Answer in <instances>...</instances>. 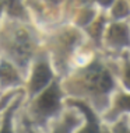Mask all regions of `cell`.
I'll return each mask as SVG.
<instances>
[{
  "label": "cell",
  "mask_w": 130,
  "mask_h": 133,
  "mask_svg": "<svg viewBox=\"0 0 130 133\" xmlns=\"http://www.w3.org/2000/svg\"><path fill=\"white\" fill-rule=\"evenodd\" d=\"M127 13H129V9H127V6H126V3L123 0H119L118 4L113 7V16L118 17V18H120V17L127 16Z\"/></svg>",
  "instance_id": "7"
},
{
  "label": "cell",
  "mask_w": 130,
  "mask_h": 133,
  "mask_svg": "<svg viewBox=\"0 0 130 133\" xmlns=\"http://www.w3.org/2000/svg\"><path fill=\"white\" fill-rule=\"evenodd\" d=\"M9 11L13 16L21 14V6H20L18 0H9Z\"/></svg>",
  "instance_id": "8"
},
{
  "label": "cell",
  "mask_w": 130,
  "mask_h": 133,
  "mask_svg": "<svg viewBox=\"0 0 130 133\" xmlns=\"http://www.w3.org/2000/svg\"><path fill=\"white\" fill-rule=\"evenodd\" d=\"M98 87L101 91H109L112 88V78L109 77L108 73H102L99 76V80H98Z\"/></svg>",
  "instance_id": "6"
},
{
  "label": "cell",
  "mask_w": 130,
  "mask_h": 133,
  "mask_svg": "<svg viewBox=\"0 0 130 133\" xmlns=\"http://www.w3.org/2000/svg\"><path fill=\"white\" fill-rule=\"evenodd\" d=\"M57 133H60V132H57Z\"/></svg>",
  "instance_id": "18"
},
{
  "label": "cell",
  "mask_w": 130,
  "mask_h": 133,
  "mask_svg": "<svg viewBox=\"0 0 130 133\" xmlns=\"http://www.w3.org/2000/svg\"><path fill=\"white\" fill-rule=\"evenodd\" d=\"M10 116H11V114H7V116H6V119H4V125H3L2 132H0V133H11V126H10Z\"/></svg>",
  "instance_id": "10"
},
{
  "label": "cell",
  "mask_w": 130,
  "mask_h": 133,
  "mask_svg": "<svg viewBox=\"0 0 130 133\" xmlns=\"http://www.w3.org/2000/svg\"><path fill=\"white\" fill-rule=\"evenodd\" d=\"M49 2H53V3H57V2H60V0H49Z\"/></svg>",
  "instance_id": "16"
},
{
  "label": "cell",
  "mask_w": 130,
  "mask_h": 133,
  "mask_svg": "<svg viewBox=\"0 0 130 133\" xmlns=\"http://www.w3.org/2000/svg\"><path fill=\"white\" fill-rule=\"evenodd\" d=\"M0 11H2V7H0Z\"/></svg>",
  "instance_id": "17"
},
{
  "label": "cell",
  "mask_w": 130,
  "mask_h": 133,
  "mask_svg": "<svg viewBox=\"0 0 130 133\" xmlns=\"http://www.w3.org/2000/svg\"><path fill=\"white\" fill-rule=\"evenodd\" d=\"M126 84L130 87V67L127 69V71H126Z\"/></svg>",
  "instance_id": "13"
},
{
  "label": "cell",
  "mask_w": 130,
  "mask_h": 133,
  "mask_svg": "<svg viewBox=\"0 0 130 133\" xmlns=\"http://www.w3.org/2000/svg\"><path fill=\"white\" fill-rule=\"evenodd\" d=\"M0 80L3 84H13V83L18 81V76H17L16 70L11 67V64L6 62L0 64Z\"/></svg>",
  "instance_id": "5"
},
{
  "label": "cell",
  "mask_w": 130,
  "mask_h": 133,
  "mask_svg": "<svg viewBox=\"0 0 130 133\" xmlns=\"http://www.w3.org/2000/svg\"><path fill=\"white\" fill-rule=\"evenodd\" d=\"M98 2L101 3V4L102 6H109L112 2H113V0H98Z\"/></svg>",
  "instance_id": "14"
},
{
  "label": "cell",
  "mask_w": 130,
  "mask_h": 133,
  "mask_svg": "<svg viewBox=\"0 0 130 133\" xmlns=\"http://www.w3.org/2000/svg\"><path fill=\"white\" fill-rule=\"evenodd\" d=\"M13 51L14 55L18 59V62L25 63L31 56L32 46L30 42V38L25 34V31H18V34L14 37V44H13Z\"/></svg>",
  "instance_id": "1"
},
{
  "label": "cell",
  "mask_w": 130,
  "mask_h": 133,
  "mask_svg": "<svg viewBox=\"0 0 130 133\" xmlns=\"http://www.w3.org/2000/svg\"><path fill=\"white\" fill-rule=\"evenodd\" d=\"M119 108H123V109H129L130 111V97H122L119 99Z\"/></svg>",
  "instance_id": "9"
},
{
  "label": "cell",
  "mask_w": 130,
  "mask_h": 133,
  "mask_svg": "<svg viewBox=\"0 0 130 133\" xmlns=\"http://www.w3.org/2000/svg\"><path fill=\"white\" fill-rule=\"evenodd\" d=\"M81 133H97V125H95V122H91L90 123V126L85 129V130H83Z\"/></svg>",
  "instance_id": "11"
},
{
  "label": "cell",
  "mask_w": 130,
  "mask_h": 133,
  "mask_svg": "<svg viewBox=\"0 0 130 133\" xmlns=\"http://www.w3.org/2000/svg\"><path fill=\"white\" fill-rule=\"evenodd\" d=\"M109 39L111 42H113L116 45H126L129 42V34L126 27L120 25V24L112 25L109 30Z\"/></svg>",
  "instance_id": "4"
},
{
  "label": "cell",
  "mask_w": 130,
  "mask_h": 133,
  "mask_svg": "<svg viewBox=\"0 0 130 133\" xmlns=\"http://www.w3.org/2000/svg\"><path fill=\"white\" fill-rule=\"evenodd\" d=\"M101 27H102V20H99L98 23H97V25L94 27V30H92V31H94L92 34L95 35V37H98V35H99V30H101Z\"/></svg>",
  "instance_id": "12"
},
{
  "label": "cell",
  "mask_w": 130,
  "mask_h": 133,
  "mask_svg": "<svg viewBox=\"0 0 130 133\" xmlns=\"http://www.w3.org/2000/svg\"><path fill=\"white\" fill-rule=\"evenodd\" d=\"M50 70L46 63H39L34 70V74H32L31 78V91L37 92L41 88H43L50 80Z\"/></svg>",
  "instance_id": "3"
},
{
  "label": "cell",
  "mask_w": 130,
  "mask_h": 133,
  "mask_svg": "<svg viewBox=\"0 0 130 133\" xmlns=\"http://www.w3.org/2000/svg\"><path fill=\"white\" fill-rule=\"evenodd\" d=\"M9 98H10V97H6V98H4V99H3V101H2V102H0V108H2V107H3V105H4V104L7 102V99H9Z\"/></svg>",
  "instance_id": "15"
},
{
  "label": "cell",
  "mask_w": 130,
  "mask_h": 133,
  "mask_svg": "<svg viewBox=\"0 0 130 133\" xmlns=\"http://www.w3.org/2000/svg\"><path fill=\"white\" fill-rule=\"evenodd\" d=\"M57 104H59L57 87L56 85H52V87L48 88L41 95V98H39V101H38V108L43 114H50L57 108Z\"/></svg>",
  "instance_id": "2"
}]
</instances>
